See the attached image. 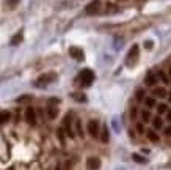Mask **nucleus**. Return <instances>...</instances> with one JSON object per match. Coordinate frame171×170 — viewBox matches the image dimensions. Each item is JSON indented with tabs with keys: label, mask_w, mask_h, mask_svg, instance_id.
Returning a JSON list of instances; mask_svg holds the SVG:
<instances>
[{
	"label": "nucleus",
	"mask_w": 171,
	"mask_h": 170,
	"mask_svg": "<svg viewBox=\"0 0 171 170\" xmlns=\"http://www.w3.org/2000/svg\"><path fill=\"white\" fill-rule=\"evenodd\" d=\"M78 82H80V85L82 87H89L91 84L94 82V73L91 71L89 68H85V69H82L80 73H78Z\"/></svg>",
	"instance_id": "obj_1"
},
{
	"label": "nucleus",
	"mask_w": 171,
	"mask_h": 170,
	"mask_svg": "<svg viewBox=\"0 0 171 170\" xmlns=\"http://www.w3.org/2000/svg\"><path fill=\"white\" fill-rule=\"evenodd\" d=\"M55 81H57V74L55 73H44L35 81V85L36 87H46V85L55 82Z\"/></svg>",
	"instance_id": "obj_2"
},
{
	"label": "nucleus",
	"mask_w": 171,
	"mask_h": 170,
	"mask_svg": "<svg viewBox=\"0 0 171 170\" xmlns=\"http://www.w3.org/2000/svg\"><path fill=\"white\" fill-rule=\"evenodd\" d=\"M138 54H140V47H138L137 44H134L132 49L129 50L127 57H126V65H127L129 68H132V66H135V65H137V61H138Z\"/></svg>",
	"instance_id": "obj_3"
},
{
	"label": "nucleus",
	"mask_w": 171,
	"mask_h": 170,
	"mask_svg": "<svg viewBox=\"0 0 171 170\" xmlns=\"http://www.w3.org/2000/svg\"><path fill=\"white\" fill-rule=\"evenodd\" d=\"M86 129H88V134H89L91 137H93V139L99 137L101 126H99V121H97V120H89V121H88V125H86Z\"/></svg>",
	"instance_id": "obj_4"
},
{
	"label": "nucleus",
	"mask_w": 171,
	"mask_h": 170,
	"mask_svg": "<svg viewBox=\"0 0 171 170\" xmlns=\"http://www.w3.org/2000/svg\"><path fill=\"white\" fill-rule=\"evenodd\" d=\"M101 0H93V2H89L86 6H85V13L88 16H94V14H97L99 13V10H101Z\"/></svg>",
	"instance_id": "obj_5"
},
{
	"label": "nucleus",
	"mask_w": 171,
	"mask_h": 170,
	"mask_svg": "<svg viewBox=\"0 0 171 170\" xmlns=\"http://www.w3.org/2000/svg\"><path fill=\"white\" fill-rule=\"evenodd\" d=\"M72 113H68L63 120V131L66 132L69 137H74V131H72Z\"/></svg>",
	"instance_id": "obj_6"
},
{
	"label": "nucleus",
	"mask_w": 171,
	"mask_h": 170,
	"mask_svg": "<svg viewBox=\"0 0 171 170\" xmlns=\"http://www.w3.org/2000/svg\"><path fill=\"white\" fill-rule=\"evenodd\" d=\"M69 55L77 61H83L85 60V52L80 47H69Z\"/></svg>",
	"instance_id": "obj_7"
},
{
	"label": "nucleus",
	"mask_w": 171,
	"mask_h": 170,
	"mask_svg": "<svg viewBox=\"0 0 171 170\" xmlns=\"http://www.w3.org/2000/svg\"><path fill=\"white\" fill-rule=\"evenodd\" d=\"M25 120H27L28 125H36V110L33 107H27L25 109Z\"/></svg>",
	"instance_id": "obj_8"
},
{
	"label": "nucleus",
	"mask_w": 171,
	"mask_h": 170,
	"mask_svg": "<svg viewBox=\"0 0 171 170\" xmlns=\"http://www.w3.org/2000/svg\"><path fill=\"white\" fill-rule=\"evenodd\" d=\"M101 167V159L96 158V156H91V158L86 159V168L88 170H99Z\"/></svg>",
	"instance_id": "obj_9"
},
{
	"label": "nucleus",
	"mask_w": 171,
	"mask_h": 170,
	"mask_svg": "<svg viewBox=\"0 0 171 170\" xmlns=\"http://www.w3.org/2000/svg\"><path fill=\"white\" fill-rule=\"evenodd\" d=\"M157 74H154L152 71H149L148 74H146V77H144V84H146L148 87H154V85H157Z\"/></svg>",
	"instance_id": "obj_10"
},
{
	"label": "nucleus",
	"mask_w": 171,
	"mask_h": 170,
	"mask_svg": "<svg viewBox=\"0 0 171 170\" xmlns=\"http://www.w3.org/2000/svg\"><path fill=\"white\" fill-rule=\"evenodd\" d=\"M22 40H24V33H22V30H21V32H17L14 36L11 38V41H10V43H11V46H17V44L22 43Z\"/></svg>",
	"instance_id": "obj_11"
},
{
	"label": "nucleus",
	"mask_w": 171,
	"mask_h": 170,
	"mask_svg": "<svg viewBox=\"0 0 171 170\" xmlns=\"http://www.w3.org/2000/svg\"><path fill=\"white\" fill-rule=\"evenodd\" d=\"M152 95L154 96H157V98H166V90L165 88H162V87H159V88H154L152 90Z\"/></svg>",
	"instance_id": "obj_12"
},
{
	"label": "nucleus",
	"mask_w": 171,
	"mask_h": 170,
	"mask_svg": "<svg viewBox=\"0 0 171 170\" xmlns=\"http://www.w3.org/2000/svg\"><path fill=\"white\" fill-rule=\"evenodd\" d=\"M110 139V132H108V129L107 126H102V132H101V142L102 143H107Z\"/></svg>",
	"instance_id": "obj_13"
},
{
	"label": "nucleus",
	"mask_w": 171,
	"mask_h": 170,
	"mask_svg": "<svg viewBox=\"0 0 171 170\" xmlns=\"http://www.w3.org/2000/svg\"><path fill=\"white\" fill-rule=\"evenodd\" d=\"M57 115H58V109H57L55 106H49V107H47V117H49L50 120L57 118Z\"/></svg>",
	"instance_id": "obj_14"
},
{
	"label": "nucleus",
	"mask_w": 171,
	"mask_h": 170,
	"mask_svg": "<svg viewBox=\"0 0 171 170\" xmlns=\"http://www.w3.org/2000/svg\"><path fill=\"white\" fill-rule=\"evenodd\" d=\"M146 136H148V139H149L151 142H159V140H160L159 134H157L155 131H152V129H149V131H148V132H146Z\"/></svg>",
	"instance_id": "obj_15"
},
{
	"label": "nucleus",
	"mask_w": 171,
	"mask_h": 170,
	"mask_svg": "<svg viewBox=\"0 0 171 170\" xmlns=\"http://www.w3.org/2000/svg\"><path fill=\"white\" fill-rule=\"evenodd\" d=\"M10 118H11V113L8 112V110H3V112H0V123H6V121H10Z\"/></svg>",
	"instance_id": "obj_16"
},
{
	"label": "nucleus",
	"mask_w": 171,
	"mask_h": 170,
	"mask_svg": "<svg viewBox=\"0 0 171 170\" xmlns=\"http://www.w3.org/2000/svg\"><path fill=\"white\" fill-rule=\"evenodd\" d=\"M152 126L155 129H162L163 128V121H162L160 117H155V118H152Z\"/></svg>",
	"instance_id": "obj_17"
},
{
	"label": "nucleus",
	"mask_w": 171,
	"mask_h": 170,
	"mask_svg": "<svg viewBox=\"0 0 171 170\" xmlns=\"http://www.w3.org/2000/svg\"><path fill=\"white\" fill-rule=\"evenodd\" d=\"M74 125H75V129H77V134L80 136V137H83V129H82V123H80V120H75Z\"/></svg>",
	"instance_id": "obj_18"
},
{
	"label": "nucleus",
	"mask_w": 171,
	"mask_h": 170,
	"mask_svg": "<svg viewBox=\"0 0 171 170\" xmlns=\"http://www.w3.org/2000/svg\"><path fill=\"white\" fill-rule=\"evenodd\" d=\"M141 118H143L144 123H148V121L151 120V113H149V110H141Z\"/></svg>",
	"instance_id": "obj_19"
},
{
	"label": "nucleus",
	"mask_w": 171,
	"mask_h": 170,
	"mask_svg": "<svg viewBox=\"0 0 171 170\" xmlns=\"http://www.w3.org/2000/svg\"><path fill=\"white\" fill-rule=\"evenodd\" d=\"M57 136H58V139H60V143H61V145H64V131H63V128H58Z\"/></svg>",
	"instance_id": "obj_20"
},
{
	"label": "nucleus",
	"mask_w": 171,
	"mask_h": 170,
	"mask_svg": "<svg viewBox=\"0 0 171 170\" xmlns=\"http://www.w3.org/2000/svg\"><path fill=\"white\" fill-rule=\"evenodd\" d=\"M157 112H159L160 115L166 113L168 112V106H166V104H159V106H157Z\"/></svg>",
	"instance_id": "obj_21"
},
{
	"label": "nucleus",
	"mask_w": 171,
	"mask_h": 170,
	"mask_svg": "<svg viewBox=\"0 0 171 170\" xmlns=\"http://www.w3.org/2000/svg\"><path fill=\"white\" fill-rule=\"evenodd\" d=\"M143 101H144V104H146L148 107H154L155 106V99L154 98H144Z\"/></svg>",
	"instance_id": "obj_22"
},
{
	"label": "nucleus",
	"mask_w": 171,
	"mask_h": 170,
	"mask_svg": "<svg viewBox=\"0 0 171 170\" xmlns=\"http://www.w3.org/2000/svg\"><path fill=\"white\" fill-rule=\"evenodd\" d=\"M132 159L137 161V162H140V164H144V162H146V158H143V156H140V154H132Z\"/></svg>",
	"instance_id": "obj_23"
},
{
	"label": "nucleus",
	"mask_w": 171,
	"mask_h": 170,
	"mask_svg": "<svg viewBox=\"0 0 171 170\" xmlns=\"http://www.w3.org/2000/svg\"><path fill=\"white\" fill-rule=\"evenodd\" d=\"M74 99L78 101V102H86V96L85 95H80V93H75L74 95Z\"/></svg>",
	"instance_id": "obj_24"
},
{
	"label": "nucleus",
	"mask_w": 171,
	"mask_h": 170,
	"mask_svg": "<svg viewBox=\"0 0 171 170\" xmlns=\"http://www.w3.org/2000/svg\"><path fill=\"white\" fill-rule=\"evenodd\" d=\"M144 98H146V95H144V90H143V88L137 90V99H138V101H143Z\"/></svg>",
	"instance_id": "obj_25"
},
{
	"label": "nucleus",
	"mask_w": 171,
	"mask_h": 170,
	"mask_svg": "<svg viewBox=\"0 0 171 170\" xmlns=\"http://www.w3.org/2000/svg\"><path fill=\"white\" fill-rule=\"evenodd\" d=\"M159 77H160V79H162V82H163V84H168V82H169V79H168V76L165 74V71H159Z\"/></svg>",
	"instance_id": "obj_26"
},
{
	"label": "nucleus",
	"mask_w": 171,
	"mask_h": 170,
	"mask_svg": "<svg viewBox=\"0 0 171 170\" xmlns=\"http://www.w3.org/2000/svg\"><path fill=\"white\" fill-rule=\"evenodd\" d=\"M19 2H21V0H5V5H6V6H10V8H13L14 5H17Z\"/></svg>",
	"instance_id": "obj_27"
},
{
	"label": "nucleus",
	"mask_w": 171,
	"mask_h": 170,
	"mask_svg": "<svg viewBox=\"0 0 171 170\" xmlns=\"http://www.w3.org/2000/svg\"><path fill=\"white\" fill-rule=\"evenodd\" d=\"M143 46H144V49H148V50H151V49H152V46H154V43H152L151 40H146V41H144V43H143Z\"/></svg>",
	"instance_id": "obj_28"
},
{
	"label": "nucleus",
	"mask_w": 171,
	"mask_h": 170,
	"mask_svg": "<svg viewBox=\"0 0 171 170\" xmlns=\"http://www.w3.org/2000/svg\"><path fill=\"white\" fill-rule=\"evenodd\" d=\"M30 99H32V96H30V95H24V96L17 98V102H27V101H30Z\"/></svg>",
	"instance_id": "obj_29"
},
{
	"label": "nucleus",
	"mask_w": 171,
	"mask_h": 170,
	"mask_svg": "<svg viewBox=\"0 0 171 170\" xmlns=\"http://www.w3.org/2000/svg\"><path fill=\"white\" fill-rule=\"evenodd\" d=\"M137 132H138V134H143V132H144V126H143V123H137Z\"/></svg>",
	"instance_id": "obj_30"
},
{
	"label": "nucleus",
	"mask_w": 171,
	"mask_h": 170,
	"mask_svg": "<svg viewBox=\"0 0 171 170\" xmlns=\"http://www.w3.org/2000/svg\"><path fill=\"white\" fill-rule=\"evenodd\" d=\"M130 118H132V120H135L137 118V109L134 107L132 110H130Z\"/></svg>",
	"instance_id": "obj_31"
},
{
	"label": "nucleus",
	"mask_w": 171,
	"mask_h": 170,
	"mask_svg": "<svg viewBox=\"0 0 171 170\" xmlns=\"http://www.w3.org/2000/svg\"><path fill=\"white\" fill-rule=\"evenodd\" d=\"M165 136H168V137H171V126L165 129Z\"/></svg>",
	"instance_id": "obj_32"
},
{
	"label": "nucleus",
	"mask_w": 171,
	"mask_h": 170,
	"mask_svg": "<svg viewBox=\"0 0 171 170\" xmlns=\"http://www.w3.org/2000/svg\"><path fill=\"white\" fill-rule=\"evenodd\" d=\"M166 118H168V121H171V110L166 112Z\"/></svg>",
	"instance_id": "obj_33"
},
{
	"label": "nucleus",
	"mask_w": 171,
	"mask_h": 170,
	"mask_svg": "<svg viewBox=\"0 0 171 170\" xmlns=\"http://www.w3.org/2000/svg\"><path fill=\"white\" fill-rule=\"evenodd\" d=\"M168 99H169V102H171V91H169V98H168Z\"/></svg>",
	"instance_id": "obj_34"
},
{
	"label": "nucleus",
	"mask_w": 171,
	"mask_h": 170,
	"mask_svg": "<svg viewBox=\"0 0 171 170\" xmlns=\"http://www.w3.org/2000/svg\"><path fill=\"white\" fill-rule=\"evenodd\" d=\"M169 77H171V68H169Z\"/></svg>",
	"instance_id": "obj_35"
}]
</instances>
